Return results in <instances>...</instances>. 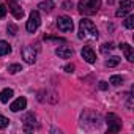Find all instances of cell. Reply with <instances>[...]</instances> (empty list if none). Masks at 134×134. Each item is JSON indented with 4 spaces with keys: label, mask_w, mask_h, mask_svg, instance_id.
Here are the masks:
<instances>
[{
    "label": "cell",
    "mask_w": 134,
    "mask_h": 134,
    "mask_svg": "<svg viewBox=\"0 0 134 134\" xmlns=\"http://www.w3.org/2000/svg\"><path fill=\"white\" fill-rule=\"evenodd\" d=\"M8 71H10L11 74H16V73H19V71H22V66H21V65H18V63L10 65V66H8Z\"/></svg>",
    "instance_id": "19"
},
{
    "label": "cell",
    "mask_w": 134,
    "mask_h": 134,
    "mask_svg": "<svg viewBox=\"0 0 134 134\" xmlns=\"http://www.w3.org/2000/svg\"><path fill=\"white\" fill-rule=\"evenodd\" d=\"M131 10H132V2H131V0H121L120 8L117 10L115 16L117 18H125L128 13H131Z\"/></svg>",
    "instance_id": "7"
},
{
    "label": "cell",
    "mask_w": 134,
    "mask_h": 134,
    "mask_svg": "<svg viewBox=\"0 0 134 134\" xmlns=\"http://www.w3.org/2000/svg\"><path fill=\"white\" fill-rule=\"evenodd\" d=\"M8 7H10V11L13 13V16H14L16 19H21V18L24 16V11H22V8L16 3V0H11Z\"/></svg>",
    "instance_id": "12"
},
{
    "label": "cell",
    "mask_w": 134,
    "mask_h": 134,
    "mask_svg": "<svg viewBox=\"0 0 134 134\" xmlns=\"http://www.w3.org/2000/svg\"><path fill=\"white\" fill-rule=\"evenodd\" d=\"M87 35H90L93 38H98L99 36V32H98V29L95 27V24L90 19H85L84 18L79 22V38H85Z\"/></svg>",
    "instance_id": "2"
},
{
    "label": "cell",
    "mask_w": 134,
    "mask_h": 134,
    "mask_svg": "<svg viewBox=\"0 0 134 134\" xmlns=\"http://www.w3.org/2000/svg\"><path fill=\"white\" fill-rule=\"evenodd\" d=\"M99 8H101V0H81L79 5H77L79 13L84 16L96 14Z\"/></svg>",
    "instance_id": "1"
},
{
    "label": "cell",
    "mask_w": 134,
    "mask_h": 134,
    "mask_svg": "<svg viewBox=\"0 0 134 134\" xmlns=\"http://www.w3.org/2000/svg\"><path fill=\"white\" fill-rule=\"evenodd\" d=\"M40 24H41L40 13H38V11H32V13H30V18H29V21H27V24H25V29H27L29 33H35V32L38 30Z\"/></svg>",
    "instance_id": "3"
},
{
    "label": "cell",
    "mask_w": 134,
    "mask_h": 134,
    "mask_svg": "<svg viewBox=\"0 0 134 134\" xmlns=\"http://www.w3.org/2000/svg\"><path fill=\"white\" fill-rule=\"evenodd\" d=\"M7 30H8V33H10L11 36H14V35L18 33V27H16L14 24H8V27H7Z\"/></svg>",
    "instance_id": "23"
},
{
    "label": "cell",
    "mask_w": 134,
    "mask_h": 134,
    "mask_svg": "<svg viewBox=\"0 0 134 134\" xmlns=\"http://www.w3.org/2000/svg\"><path fill=\"white\" fill-rule=\"evenodd\" d=\"M22 121L25 123V126H24L25 131H33V123H35V115L33 114H27L22 118Z\"/></svg>",
    "instance_id": "13"
},
{
    "label": "cell",
    "mask_w": 134,
    "mask_h": 134,
    "mask_svg": "<svg viewBox=\"0 0 134 134\" xmlns=\"http://www.w3.org/2000/svg\"><path fill=\"white\" fill-rule=\"evenodd\" d=\"M106 120H107V131L109 132H118L121 129V121L115 114H107Z\"/></svg>",
    "instance_id": "4"
},
{
    "label": "cell",
    "mask_w": 134,
    "mask_h": 134,
    "mask_svg": "<svg viewBox=\"0 0 134 134\" xmlns=\"http://www.w3.org/2000/svg\"><path fill=\"white\" fill-rule=\"evenodd\" d=\"M66 73H73L74 71V65L73 63H68V65H65V68H63Z\"/></svg>",
    "instance_id": "24"
},
{
    "label": "cell",
    "mask_w": 134,
    "mask_h": 134,
    "mask_svg": "<svg viewBox=\"0 0 134 134\" xmlns=\"http://www.w3.org/2000/svg\"><path fill=\"white\" fill-rule=\"evenodd\" d=\"M55 7V3L52 2V0H44V2H41L40 5H38V8L41 10V11H46V13H49V11H52V8Z\"/></svg>",
    "instance_id": "15"
},
{
    "label": "cell",
    "mask_w": 134,
    "mask_h": 134,
    "mask_svg": "<svg viewBox=\"0 0 134 134\" xmlns=\"http://www.w3.org/2000/svg\"><path fill=\"white\" fill-rule=\"evenodd\" d=\"M13 95H14V92L11 90V88H3L2 92H0V103H8L11 98H13Z\"/></svg>",
    "instance_id": "14"
},
{
    "label": "cell",
    "mask_w": 134,
    "mask_h": 134,
    "mask_svg": "<svg viewBox=\"0 0 134 134\" xmlns=\"http://www.w3.org/2000/svg\"><path fill=\"white\" fill-rule=\"evenodd\" d=\"M62 7H63V10H71L73 8V2H68V0H66V2L62 3Z\"/></svg>",
    "instance_id": "25"
},
{
    "label": "cell",
    "mask_w": 134,
    "mask_h": 134,
    "mask_svg": "<svg viewBox=\"0 0 134 134\" xmlns=\"http://www.w3.org/2000/svg\"><path fill=\"white\" fill-rule=\"evenodd\" d=\"M118 63H120V57H115V55L106 60V66H109V68H114V66H117Z\"/></svg>",
    "instance_id": "17"
},
{
    "label": "cell",
    "mask_w": 134,
    "mask_h": 134,
    "mask_svg": "<svg viewBox=\"0 0 134 134\" xmlns=\"http://www.w3.org/2000/svg\"><path fill=\"white\" fill-rule=\"evenodd\" d=\"M55 54H57L60 58H70V57H73L74 51H73L71 47H68V46H60V47L55 49Z\"/></svg>",
    "instance_id": "10"
},
{
    "label": "cell",
    "mask_w": 134,
    "mask_h": 134,
    "mask_svg": "<svg viewBox=\"0 0 134 134\" xmlns=\"http://www.w3.org/2000/svg\"><path fill=\"white\" fill-rule=\"evenodd\" d=\"M81 55H82V58H84L85 62H88V63H95V62H96V55H95V52H93V49H92L90 46H85V47L81 51Z\"/></svg>",
    "instance_id": "9"
},
{
    "label": "cell",
    "mask_w": 134,
    "mask_h": 134,
    "mask_svg": "<svg viewBox=\"0 0 134 134\" xmlns=\"http://www.w3.org/2000/svg\"><path fill=\"white\" fill-rule=\"evenodd\" d=\"M107 87H109V85H107L106 82H103V81L99 82V88H101V90H107Z\"/></svg>",
    "instance_id": "27"
},
{
    "label": "cell",
    "mask_w": 134,
    "mask_h": 134,
    "mask_svg": "<svg viewBox=\"0 0 134 134\" xmlns=\"http://www.w3.org/2000/svg\"><path fill=\"white\" fill-rule=\"evenodd\" d=\"M5 14H7V7L3 3H0V18H5Z\"/></svg>",
    "instance_id": "26"
},
{
    "label": "cell",
    "mask_w": 134,
    "mask_h": 134,
    "mask_svg": "<svg viewBox=\"0 0 134 134\" xmlns=\"http://www.w3.org/2000/svg\"><path fill=\"white\" fill-rule=\"evenodd\" d=\"M57 27H58V30H62V32H73L74 24H73L71 18H68V16H60V18L57 19Z\"/></svg>",
    "instance_id": "5"
},
{
    "label": "cell",
    "mask_w": 134,
    "mask_h": 134,
    "mask_svg": "<svg viewBox=\"0 0 134 134\" xmlns=\"http://www.w3.org/2000/svg\"><path fill=\"white\" fill-rule=\"evenodd\" d=\"M118 47L123 51V54H125V57H126L128 62H134V51H132V47L128 43H121Z\"/></svg>",
    "instance_id": "11"
},
{
    "label": "cell",
    "mask_w": 134,
    "mask_h": 134,
    "mask_svg": "<svg viewBox=\"0 0 134 134\" xmlns=\"http://www.w3.org/2000/svg\"><path fill=\"white\" fill-rule=\"evenodd\" d=\"M11 52V46L7 41H0V57L2 55H8Z\"/></svg>",
    "instance_id": "16"
},
{
    "label": "cell",
    "mask_w": 134,
    "mask_h": 134,
    "mask_svg": "<svg viewBox=\"0 0 134 134\" xmlns=\"http://www.w3.org/2000/svg\"><path fill=\"white\" fill-rule=\"evenodd\" d=\"M110 84H112L114 87H118L120 84H123V77H121V76H112V77H110Z\"/></svg>",
    "instance_id": "20"
},
{
    "label": "cell",
    "mask_w": 134,
    "mask_h": 134,
    "mask_svg": "<svg viewBox=\"0 0 134 134\" xmlns=\"http://www.w3.org/2000/svg\"><path fill=\"white\" fill-rule=\"evenodd\" d=\"M114 49V43H104L103 46H101V52L103 54H107V52H110Z\"/></svg>",
    "instance_id": "21"
},
{
    "label": "cell",
    "mask_w": 134,
    "mask_h": 134,
    "mask_svg": "<svg viewBox=\"0 0 134 134\" xmlns=\"http://www.w3.org/2000/svg\"><path fill=\"white\" fill-rule=\"evenodd\" d=\"M125 27H126V29H129V30H131V29H134V16H132V14H129V16L125 19Z\"/></svg>",
    "instance_id": "18"
},
{
    "label": "cell",
    "mask_w": 134,
    "mask_h": 134,
    "mask_svg": "<svg viewBox=\"0 0 134 134\" xmlns=\"http://www.w3.org/2000/svg\"><path fill=\"white\" fill-rule=\"evenodd\" d=\"M8 125H10V120L7 117H3V115H0V129H5Z\"/></svg>",
    "instance_id": "22"
},
{
    "label": "cell",
    "mask_w": 134,
    "mask_h": 134,
    "mask_svg": "<svg viewBox=\"0 0 134 134\" xmlns=\"http://www.w3.org/2000/svg\"><path fill=\"white\" fill-rule=\"evenodd\" d=\"M25 107H27V99H25L24 96L14 99V101L10 104V110H11V112H19V110H22V109H25Z\"/></svg>",
    "instance_id": "8"
},
{
    "label": "cell",
    "mask_w": 134,
    "mask_h": 134,
    "mask_svg": "<svg viewBox=\"0 0 134 134\" xmlns=\"http://www.w3.org/2000/svg\"><path fill=\"white\" fill-rule=\"evenodd\" d=\"M21 54H22V58L27 62V63H35V60H36V51H35V47L33 46H24L22 47V51H21Z\"/></svg>",
    "instance_id": "6"
}]
</instances>
